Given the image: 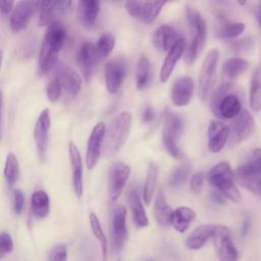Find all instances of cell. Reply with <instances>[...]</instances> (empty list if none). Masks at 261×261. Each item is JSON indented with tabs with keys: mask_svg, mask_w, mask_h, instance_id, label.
Returning a JSON list of instances; mask_svg holds the SVG:
<instances>
[{
	"mask_svg": "<svg viewBox=\"0 0 261 261\" xmlns=\"http://www.w3.org/2000/svg\"><path fill=\"white\" fill-rule=\"evenodd\" d=\"M185 47H186V41L181 37L175 42V44L168 51L165 57V60L159 71V80L161 83H166L170 77L176 62L178 61V59L180 58V56L185 51Z\"/></svg>",
	"mask_w": 261,
	"mask_h": 261,
	"instance_id": "obj_22",
	"label": "cell"
},
{
	"mask_svg": "<svg viewBox=\"0 0 261 261\" xmlns=\"http://www.w3.org/2000/svg\"><path fill=\"white\" fill-rule=\"evenodd\" d=\"M234 173L226 161H221L211 168L208 173V180L224 198L233 203L241 202V194L233 181Z\"/></svg>",
	"mask_w": 261,
	"mask_h": 261,
	"instance_id": "obj_5",
	"label": "cell"
},
{
	"mask_svg": "<svg viewBox=\"0 0 261 261\" xmlns=\"http://www.w3.org/2000/svg\"><path fill=\"white\" fill-rule=\"evenodd\" d=\"M172 213L173 210L168 205L163 191L159 190L156 195L154 204V216L156 218V221L160 226L166 227L170 224Z\"/></svg>",
	"mask_w": 261,
	"mask_h": 261,
	"instance_id": "obj_30",
	"label": "cell"
},
{
	"mask_svg": "<svg viewBox=\"0 0 261 261\" xmlns=\"http://www.w3.org/2000/svg\"><path fill=\"white\" fill-rule=\"evenodd\" d=\"M126 199H127V203L130 207L133 220H134V223L136 224V226L140 227V228L148 226L149 219L146 215V212H145L144 206L141 202V198H140L137 188L132 187L130 189H128L127 194H126Z\"/></svg>",
	"mask_w": 261,
	"mask_h": 261,
	"instance_id": "obj_25",
	"label": "cell"
},
{
	"mask_svg": "<svg viewBox=\"0 0 261 261\" xmlns=\"http://www.w3.org/2000/svg\"><path fill=\"white\" fill-rule=\"evenodd\" d=\"M218 60L219 51L214 48L206 54L202 62L198 79V95L202 101H205L213 90L216 81Z\"/></svg>",
	"mask_w": 261,
	"mask_h": 261,
	"instance_id": "obj_7",
	"label": "cell"
},
{
	"mask_svg": "<svg viewBox=\"0 0 261 261\" xmlns=\"http://www.w3.org/2000/svg\"><path fill=\"white\" fill-rule=\"evenodd\" d=\"M146 261H154V260H153V259H152V258H149V259H147V260H146Z\"/></svg>",
	"mask_w": 261,
	"mask_h": 261,
	"instance_id": "obj_53",
	"label": "cell"
},
{
	"mask_svg": "<svg viewBox=\"0 0 261 261\" xmlns=\"http://www.w3.org/2000/svg\"><path fill=\"white\" fill-rule=\"evenodd\" d=\"M250 107L254 112L261 110V67L252 74L250 86Z\"/></svg>",
	"mask_w": 261,
	"mask_h": 261,
	"instance_id": "obj_35",
	"label": "cell"
},
{
	"mask_svg": "<svg viewBox=\"0 0 261 261\" xmlns=\"http://www.w3.org/2000/svg\"><path fill=\"white\" fill-rule=\"evenodd\" d=\"M110 232L113 251L115 253L121 252L127 242L126 209L121 205L115 206L112 211Z\"/></svg>",
	"mask_w": 261,
	"mask_h": 261,
	"instance_id": "obj_8",
	"label": "cell"
},
{
	"mask_svg": "<svg viewBox=\"0 0 261 261\" xmlns=\"http://www.w3.org/2000/svg\"><path fill=\"white\" fill-rule=\"evenodd\" d=\"M129 166L122 162L113 163L108 170L107 190L108 197L111 201H116L124 188L129 175Z\"/></svg>",
	"mask_w": 261,
	"mask_h": 261,
	"instance_id": "obj_12",
	"label": "cell"
},
{
	"mask_svg": "<svg viewBox=\"0 0 261 261\" xmlns=\"http://www.w3.org/2000/svg\"><path fill=\"white\" fill-rule=\"evenodd\" d=\"M106 126L105 123L100 121L92 129L91 135L87 143L86 151V163L88 169L92 170L97 165L100 154L102 152V146L104 141Z\"/></svg>",
	"mask_w": 261,
	"mask_h": 261,
	"instance_id": "obj_14",
	"label": "cell"
},
{
	"mask_svg": "<svg viewBox=\"0 0 261 261\" xmlns=\"http://www.w3.org/2000/svg\"><path fill=\"white\" fill-rule=\"evenodd\" d=\"M157 177H158V166L155 163H150L147 174H146L144 188H143V200L147 205L151 203V200L153 198Z\"/></svg>",
	"mask_w": 261,
	"mask_h": 261,
	"instance_id": "obj_36",
	"label": "cell"
},
{
	"mask_svg": "<svg viewBox=\"0 0 261 261\" xmlns=\"http://www.w3.org/2000/svg\"><path fill=\"white\" fill-rule=\"evenodd\" d=\"M181 36L170 25L162 24L158 27L152 35V44L157 49L163 51H169L175 42L180 39Z\"/></svg>",
	"mask_w": 261,
	"mask_h": 261,
	"instance_id": "obj_24",
	"label": "cell"
},
{
	"mask_svg": "<svg viewBox=\"0 0 261 261\" xmlns=\"http://www.w3.org/2000/svg\"><path fill=\"white\" fill-rule=\"evenodd\" d=\"M203 184H204V173L202 171L195 172L192 175L191 181H190V187L192 192L195 194H199L202 190Z\"/></svg>",
	"mask_w": 261,
	"mask_h": 261,
	"instance_id": "obj_45",
	"label": "cell"
},
{
	"mask_svg": "<svg viewBox=\"0 0 261 261\" xmlns=\"http://www.w3.org/2000/svg\"><path fill=\"white\" fill-rule=\"evenodd\" d=\"M89 219H90V225H91V229L93 231V234H94V237L96 238V240L100 244L103 261H106L107 257H108V243H107L106 236H105V233L103 231V228L101 226L100 220L96 216V214L93 213V212L90 213Z\"/></svg>",
	"mask_w": 261,
	"mask_h": 261,
	"instance_id": "obj_37",
	"label": "cell"
},
{
	"mask_svg": "<svg viewBox=\"0 0 261 261\" xmlns=\"http://www.w3.org/2000/svg\"><path fill=\"white\" fill-rule=\"evenodd\" d=\"M37 10V2L33 1H19L15 4L10 16V28L13 32L17 33L24 30L34 12Z\"/></svg>",
	"mask_w": 261,
	"mask_h": 261,
	"instance_id": "obj_17",
	"label": "cell"
},
{
	"mask_svg": "<svg viewBox=\"0 0 261 261\" xmlns=\"http://www.w3.org/2000/svg\"><path fill=\"white\" fill-rule=\"evenodd\" d=\"M126 65L122 59H111L104 67V79L107 91L110 94H116L124 80Z\"/></svg>",
	"mask_w": 261,
	"mask_h": 261,
	"instance_id": "obj_15",
	"label": "cell"
},
{
	"mask_svg": "<svg viewBox=\"0 0 261 261\" xmlns=\"http://www.w3.org/2000/svg\"><path fill=\"white\" fill-rule=\"evenodd\" d=\"M196 212L190 207H178L173 210L170 224L178 232H185L195 219Z\"/></svg>",
	"mask_w": 261,
	"mask_h": 261,
	"instance_id": "obj_32",
	"label": "cell"
},
{
	"mask_svg": "<svg viewBox=\"0 0 261 261\" xmlns=\"http://www.w3.org/2000/svg\"><path fill=\"white\" fill-rule=\"evenodd\" d=\"M51 118L48 109H43L38 116L34 129V139L37 147V153L41 162H44L48 147V133L50 129Z\"/></svg>",
	"mask_w": 261,
	"mask_h": 261,
	"instance_id": "obj_16",
	"label": "cell"
},
{
	"mask_svg": "<svg viewBox=\"0 0 261 261\" xmlns=\"http://www.w3.org/2000/svg\"><path fill=\"white\" fill-rule=\"evenodd\" d=\"M118 261H121V259H118Z\"/></svg>",
	"mask_w": 261,
	"mask_h": 261,
	"instance_id": "obj_54",
	"label": "cell"
},
{
	"mask_svg": "<svg viewBox=\"0 0 261 261\" xmlns=\"http://www.w3.org/2000/svg\"><path fill=\"white\" fill-rule=\"evenodd\" d=\"M245 30L243 22L230 21L223 15L216 17L215 23V35L217 38L222 40H232L240 36Z\"/></svg>",
	"mask_w": 261,
	"mask_h": 261,
	"instance_id": "obj_27",
	"label": "cell"
},
{
	"mask_svg": "<svg viewBox=\"0 0 261 261\" xmlns=\"http://www.w3.org/2000/svg\"><path fill=\"white\" fill-rule=\"evenodd\" d=\"M186 14L191 32V43L186 51L185 61L188 65H192L205 46L207 29L204 18L197 10L187 6Z\"/></svg>",
	"mask_w": 261,
	"mask_h": 261,
	"instance_id": "obj_4",
	"label": "cell"
},
{
	"mask_svg": "<svg viewBox=\"0 0 261 261\" xmlns=\"http://www.w3.org/2000/svg\"><path fill=\"white\" fill-rule=\"evenodd\" d=\"M114 45H115L114 35H112L111 33H104L103 35H101L100 38L98 39V42L95 44V49H96L98 59L101 60L107 57L112 51Z\"/></svg>",
	"mask_w": 261,
	"mask_h": 261,
	"instance_id": "obj_39",
	"label": "cell"
},
{
	"mask_svg": "<svg viewBox=\"0 0 261 261\" xmlns=\"http://www.w3.org/2000/svg\"><path fill=\"white\" fill-rule=\"evenodd\" d=\"M12 250L13 241L11 236L6 231H2L0 234V256L4 257L6 254L11 253Z\"/></svg>",
	"mask_w": 261,
	"mask_h": 261,
	"instance_id": "obj_44",
	"label": "cell"
},
{
	"mask_svg": "<svg viewBox=\"0 0 261 261\" xmlns=\"http://www.w3.org/2000/svg\"><path fill=\"white\" fill-rule=\"evenodd\" d=\"M18 174H19V167H18L17 158L12 152H9L5 160L4 176L7 180V184L10 187H12L16 182L18 178Z\"/></svg>",
	"mask_w": 261,
	"mask_h": 261,
	"instance_id": "obj_40",
	"label": "cell"
},
{
	"mask_svg": "<svg viewBox=\"0 0 261 261\" xmlns=\"http://www.w3.org/2000/svg\"><path fill=\"white\" fill-rule=\"evenodd\" d=\"M249 67V62L241 57H233L227 59L221 68V75L223 83H231Z\"/></svg>",
	"mask_w": 261,
	"mask_h": 261,
	"instance_id": "obj_29",
	"label": "cell"
},
{
	"mask_svg": "<svg viewBox=\"0 0 261 261\" xmlns=\"http://www.w3.org/2000/svg\"><path fill=\"white\" fill-rule=\"evenodd\" d=\"M62 92V87L59 83V81L56 77H53L46 88V94L48 97V100L51 102H55L59 99Z\"/></svg>",
	"mask_w": 261,
	"mask_h": 261,
	"instance_id": "obj_42",
	"label": "cell"
},
{
	"mask_svg": "<svg viewBox=\"0 0 261 261\" xmlns=\"http://www.w3.org/2000/svg\"><path fill=\"white\" fill-rule=\"evenodd\" d=\"M213 243L219 261H238L239 253L232 243L227 226L218 225L213 237Z\"/></svg>",
	"mask_w": 261,
	"mask_h": 261,
	"instance_id": "obj_10",
	"label": "cell"
},
{
	"mask_svg": "<svg viewBox=\"0 0 261 261\" xmlns=\"http://www.w3.org/2000/svg\"><path fill=\"white\" fill-rule=\"evenodd\" d=\"M65 38H66V32L62 27V24L58 21L47 28L44 39H43V43L60 51L65 41Z\"/></svg>",
	"mask_w": 261,
	"mask_h": 261,
	"instance_id": "obj_33",
	"label": "cell"
},
{
	"mask_svg": "<svg viewBox=\"0 0 261 261\" xmlns=\"http://www.w3.org/2000/svg\"><path fill=\"white\" fill-rule=\"evenodd\" d=\"M258 19H259V23L261 24V2H260V13H259V17H258Z\"/></svg>",
	"mask_w": 261,
	"mask_h": 261,
	"instance_id": "obj_52",
	"label": "cell"
},
{
	"mask_svg": "<svg viewBox=\"0 0 261 261\" xmlns=\"http://www.w3.org/2000/svg\"><path fill=\"white\" fill-rule=\"evenodd\" d=\"M260 27H261V24H260Z\"/></svg>",
	"mask_w": 261,
	"mask_h": 261,
	"instance_id": "obj_55",
	"label": "cell"
},
{
	"mask_svg": "<svg viewBox=\"0 0 261 261\" xmlns=\"http://www.w3.org/2000/svg\"><path fill=\"white\" fill-rule=\"evenodd\" d=\"M100 11V2L97 0H80L77 2V14L81 23L90 29L97 19Z\"/></svg>",
	"mask_w": 261,
	"mask_h": 261,
	"instance_id": "obj_28",
	"label": "cell"
},
{
	"mask_svg": "<svg viewBox=\"0 0 261 261\" xmlns=\"http://www.w3.org/2000/svg\"><path fill=\"white\" fill-rule=\"evenodd\" d=\"M54 77H56L62 89L65 90V92L71 96V97H75L80 90H81V84H82V80L81 76L79 75V73H76V71L71 68L69 65L67 64H61L58 66Z\"/></svg>",
	"mask_w": 261,
	"mask_h": 261,
	"instance_id": "obj_19",
	"label": "cell"
},
{
	"mask_svg": "<svg viewBox=\"0 0 261 261\" xmlns=\"http://www.w3.org/2000/svg\"><path fill=\"white\" fill-rule=\"evenodd\" d=\"M253 45V40L251 38H244L241 40H237L231 43V48L237 52H243L249 50Z\"/></svg>",
	"mask_w": 261,
	"mask_h": 261,
	"instance_id": "obj_47",
	"label": "cell"
},
{
	"mask_svg": "<svg viewBox=\"0 0 261 261\" xmlns=\"http://www.w3.org/2000/svg\"><path fill=\"white\" fill-rule=\"evenodd\" d=\"M229 137V128L220 120H211L208 126V148L217 153L226 144Z\"/></svg>",
	"mask_w": 261,
	"mask_h": 261,
	"instance_id": "obj_21",
	"label": "cell"
},
{
	"mask_svg": "<svg viewBox=\"0 0 261 261\" xmlns=\"http://www.w3.org/2000/svg\"><path fill=\"white\" fill-rule=\"evenodd\" d=\"M68 154L72 170V187L77 198L83 195V162L77 147L70 142L68 144Z\"/></svg>",
	"mask_w": 261,
	"mask_h": 261,
	"instance_id": "obj_23",
	"label": "cell"
},
{
	"mask_svg": "<svg viewBox=\"0 0 261 261\" xmlns=\"http://www.w3.org/2000/svg\"><path fill=\"white\" fill-rule=\"evenodd\" d=\"M212 199L216 204H223L224 203V199L223 196L219 193V192H213L212 193Z\"/></svg>",
	"mask_w": 261,
	"mask_h": 261,
	"instance_id": "obj_51",
	"label": "cell"
},
{
	"mask_svg": "<svg viewBox=\"0 0 261 261\" xmlns=\"http://www.w3.org/2000/svg\"><path fill=\"white\" fill-rule=\"evenodd\" d=\"M250 227H251V219L249 216H247L242 224V227H241V237L242 238H245L249 233Z\"/></svg>",
	"mask_w": 261,
	"mask_h": 261,
	"instance_id": "obj_49",
	"label": "cell"
},
{
	"mask_svg": "<svg viewBox=\"0 0 261 261\" xmlns=\"http://www.w3.org/2000/svg\"><path fill=\"white\" fill-rule=\"evenodd\" d=\"M31 208L38 218H45L50 209V200L44 191H36L31 197Z\"/></svg>",
	"mask_w": 261,
	"mask_h": 261,
	"instance_id": "obj_34",
	"label": "cell"
},
{
	"mask_svg": "<svg viewBox=\"0 0 261 261\" xmlns=\"http://www.w3.org/2000/svg\"><path fill=\"white\" fill-rule=\"evenodd\" d=\"M59 51L48 46L45 43H42L39 58H38V72L39 74L48 73L57 62Z\"/></svg>",
	"mask_w": 261,
	"mask_h": 261,
	"instance_id": "obj_31",
	"label": "cell"
},
{
	"mask_svg": "<svg viewBox=\"0 0 261 261\" xmlns=\"http://www.w3.org/2000/svg\"><path fill=\"white\" fill-rule=\"evenodd\" d=\"M210 109L219 118H236L242 112V102L231 83H222L211 95Z\"/></svg>",
	"mask_w": 261,
	"mask_h": 261,
	"instance_id": "obj_2",
	"label": "cell"
},
{
	"mask_svg": "<svg viewBox=\"0 0 261 261\" xmlns=\"http://www.w3.org/2000/svg\"><path fill=\"white\" fill-rule=\"evenodd\" d=\"M192 171V165L190 163H184L178 166L171 174L169 179V185L172 188L180 187L189 177Z\"/></svg>",
	"mask_w": 261,
	"mask_h": 261,
	"instance_id": "obj_41",
	"label": "cell"
},
{
	"mask_svg": "<svg viewBox=\"0 0 261 261\" xmlns=\"http://www.w3.org/2000/svg\"><path fill=\"white\" fill-rule=\"evenodd\" d=\"M164 5L165 2L126 1L125 9L127 13L134 18L146 23H150L157 17Z\"/></svg>",
	"mask_w": 261,
	"mask_h": 261,
	"instance_id": "obj_13",
	"label": "cell"
},
{
	"mask_svg": "<svg viewBox=\"0 0 261 261\" xmlns=\"http://www.w3.org/2000/svg\"><path fill=\"white\" fill-rule=\"evenodd\" d=\"M13 4L14 3L12 1H3L1 3V13L3 15L8 14L11 11V9L13 8Z\"/></svg>",
	"mask_w": 261,
	"mask_h": 261,
	"instance_id": "obj_50",
	"label": "cell"
},
{
	"mask_svg": "<svg viewBox=\"0 0 261 261\" xmlns=\"http://www.w3.org/2000/svg\"><path fill=\"white\" fill-rule=\"evenodd\" d=\"M155 118V111L151 106H148L144 109L142 114V120L144 122H151Z\"/></svg>",
	"mask_w": 261,
	"mask_h": 261,
	"instance_id": "obj_48",
	"label": "cell"
},
{
	"mask_svg": "<svg viewBox=\"0 0 261 261\" xmlns=\"http://www.w3.org/2000/svg\"><path fill=\"white\" fill-rule=\"evenodd\" d=\"M24 206V196L20 190H14L13 192V211L16 215H19Z\"/></svg>",
	"mask_w": 261,
	"mask_h": 261,
	"instance_id": "obj_46",
	"label": "cell"
},
{
	"mask_svg": "<svg viewBox=\"0 0 261 261\" xmlns=\"http://www.w3.org/2000/svg\"><path fill=\"white\" fill-rule=\"evenodd\" d=\"M132 113L121 111L111 118L106 126L102 153L110 157L115 154L125 143L132 125Z\"/></svg>",
	"mask_w": 261,
	"mask_h": 261,
	"instance_id": "obj_1",
	"label": "cell"
},
{
	"mask_svg": "<svg viewBox=\"0 0 261 261\" xmlns=\"http://www.w3.org/2000/svg\"><path fill=\"white\" fill-rule=\"evenodd\" d=\"M70 1H39L37 10L39 12L38 25H51L58 22V18L68 9Z\"/></svg>",
	"mask_w": 261,
	"mask_h": 261,
	"instance_id": "obj_11",
	"label": "cell"
},
{
	"mask_svg": "<svg viewBox=\"0 0 261 261\" xmlns=\"http://www.w3.org/2000/svg\"><path fill=\"white\" fill-rule=\"evenodd\" d=\"M194 92V82L191 76H181L174 82L171 88L170 97L175 106L184 107L188 105L192 99Z\"/></svg>",
	"mask_w": 261,
	"mask_h": 261,
	"instance_id": "obj_20",
	"label": "cell"
},
{
	"mask_svg": "<svg viewBox=\"0 0 261 261\" xmlns=\"http://www.w3.org/2000/svg\"><path fill=\"white\" fill-rule=\"evenodd\" d=\"M184 132V120L179 114L168 111L165 114L162 126V142L167 152L175 159L182 158L178 147V140Z\"/></svg>",
	"mask_w": 261,
	"mask_h": 261,
	"instance_id": "obj_6",
	"label": "cell"
},
{
	"mask_svg": "<svg viewBox=\"0 0 261 261\" xmlns=\"http://www.w3.org/2000/svg\"><path fill=\"white\" fill-rule=\"evenodd\" d=\"M48 261H67L66 246L62 244L54 246L49 252Z\"/></svg>",
	"mask_w": 261,
	"mask_h": 261,
	"instance_id": "obj_43",
	"label": "cell"
},
{
	"mask_svg": "<svg viewBox=\"0 0 261 261\" xmlns=\"http://www.w3.org/2000/svg\"><path fill=\"white\" fill-rule=\"evenodd\" d=\"M233 173L242 187L261 198V149L252 150L246 161L239 165Z\"/></svg>",
	"mask_w": 261,
	"mask_h": 261,
	"instance_id": "obj_3",
	"label": "cell"
},
{
	"mask_svg": "<svg viewBox=\"0 0 261 261\" xmlns=\"http://www.w3.org/2000/svg\"><path fill=\"white\" fill-rule=\"evenodd\" d=\"M219 224H204L194 229L186 240L187 248L191 250H199L206 242L213 238Z\"/></svg>",
	"mask_w": 261,
	"mask_h": 261,
	"instance_id": "obj_26",
	"label": "cell"
},
{
	"mask_svg": "<svg viewBox=\"0 0 261 261\" xmlns=\"http://www.w3.org/2000/svg\"><path fill=\"white\" fill-rule=\"evenodd\" d=\"M228 128V144L229 146H234L252 136L255 130V121L249 111L242 110V112L232 120Z\"/></svg>",
	"mask_w": 261,
	"mask_h": 261,
	"instance_id": "obj_9",
	"label": "cell"
},
{
	"mask_svg": "<svg viewBox=\"0 0 261 261\" xmlns=\"http://www.w3.org/2000/svg\"><path fill=\"white\" fill-rule=\"evenodd\" d=\"M99 61L95 45L90 42H85L79 49L76 55V62L86 82H89L95 67V64Z\"/></svg>",
	"mask_w": 261,
	"mask_h": 261,
	"instance_id": "obj_18",
	"label": "cell"
},
{
	"mask_svg": "<svg viewBox=\"0 0 261 261\" xmlns=\"http://www.w3.org/2000/svg\"><path fill=\"white\" fill-rule=\"evenodd\" d=\"M150 61L142 55L139 57L136 64V86L138 90L144 89L150 80Z\"/></svg>",
	"mask_w": 261,
	"mask_h": 261,
	"instance_id": "obj_38",
	"label": "cell"
}]
</instances>
